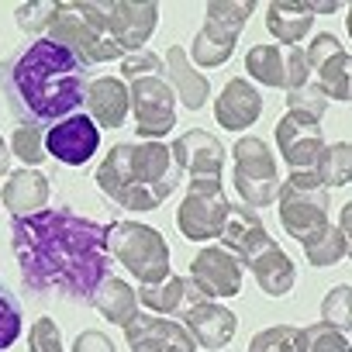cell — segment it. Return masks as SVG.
I'll return each instance as SVG.
<instances>
[{
	"label": "cell",
	"mask_w": 352,
	"mask_h": 352,
	"mask_svg": "<svg viewBox=\"0 0 352 352\" xmlns=\"http://www.w3.org/2000/svg\"><path fill=\"white\" fill-rule=\"evenodd\" d=\"M304 249H307V259H311L314 266H324V263H335V259L345 256V249H349V235H345V232H335V228L324 225L318 235H311V239L304 242Z\"/></svg>",
	"instance_id": "28"
},
{
	"label": "cell",
	"mask_w": 352,
	"mask_h": 352,
	"mask_svg": "<svg viewBox=\"0 0 352 352\" xmlns=\"http://www.w3.org/2000/svg\"><path fill=\"white\" fill-rule=\"evenodd\" d=\"M128 342L135 345V352H194V342L184 335L180 324L159 318H131Z\"/></svg>",
	"instance_id": "14"
},
{
	"label": "cell",
	"mask_w": 352,
	"mask_h": 352,
	"mask_svg": "<svg viewBox=\"0 0 352 352\" xmlns=\"http://www.w3.org/2000/svg\"><path fill=\"white\" fill-rule=\"evenodd\" d=\"M259 107H263L259 94H256L245 80H232V83L225 87V94L218 97L214 114H218V121H221L225 128L239 131V128H245V124H252V121L259 118Z\"/></svg>",
	"instance_id": "17"
},
{
	"label": "cell",
	"mask_w": 352,
	"mask_h": 352,
	"mask_svg": "<svg viewBox=\"0 0 352 352\" xmlns=\"http://www.w3.org/2000/svg\"><path fill=\"white\" fill-rule=\"evenodd\" d=\"M159 69V59L155 56H148V52H142V56H128V63H124V73L128 76H145V73H155Z\"/></svg>",
	"instance_id": "36"
},
{
	"label": "cell",
	"mask_w": 352,
	"mask_h": 352,
	"mask_svg": "<svg viewBox=\"0 0 352 352\" xmlns=\"http://www.w3.org/2000/svg\"><path fill=\"white\" fill-rule=\"evenodd\" d=\"M280 214L300 242L318 235L324 228V184L311 173H294L280 190Z\"/></svg>",
	"instance_id": "4"
},
{
	"label": "cell",
	"mask_w": 352,
	"mask_h": 352,
	"mask_svg": "<svg viewBox=\"0 0 352 352\" xmlns=\"http://www.w3.org/2000/svg\"><path fill=\"white\" fill-rule=\"evenodd\" d=\"M0 173H8V145L0 138Z\"/></svg>",
	"instance_id": "38"
},
{
	"label": "cell",
	"mask_w": 352,
	"mask_h": 352,
	"mask_svg": "<svg viewBox=\"0 0 352 352\" xmlns=\"http://www.w3.org/2000/svg\"><path fill=\"white\" fill-rule=\"evenodd\" d=\"M107 228L83 221L69 211L25 214L14 221V249L21 270L38 287H63L69 294H94L107 256H104Z\"/></svg>",
	"instance_id": "1"
},
{
	"label": "cell",
	"mask_w": 352,
	"mask_h": 352,
	"mask_svg": "<svg viewBox=\"0 0 352 352\" xmlns=\"http://www.w3.org/2000/svg\"><path fill=\"white\" fill-rule=\"evenodd\" d=\"M190 273L197 280V290L208 297H232L239 294V266L225 249H208L190 263Z\"/></svg>",
	"instance_id": "15"
},
{
	"label": "cell",
	"mask_w": 352,
	"mask_h": 352,
	"mask_svg": "<svg viewBox=\"0 0 352 352\" xmlns=\"http://www.w3.org/2000/svg\"><path fill=\"white\" fill-rule=\"evenodd\" d=\"M32 352H63V345H59V331H56L52 321L42 318V321L32 328Z\"/></svg>",
	"instance_id": "35"
},
{
	"label": "cell",
	"mask_w": 352,
	"mask_h": 352,
	"mask_svg": "<svg viewBox=\"0 0 352 352\" xmlns=\"http://www.w3.org/2000/svg\"><path fill=\"white\" fill-rule=\"evenodd\" d=\"M276 138H280V152L290 166H311L321 155V128L307 111H290L276 124Z\"/></svg>",
	"instance_id": "12"
},
{
	"label": "cell",
	"mask_w": 352,
	"mask_h": 352,
	"mask_svg": "<svg viewBox=\"0 0 352 352\" xmlns=\"http://www.w3.org/2000/svg\"><path fill=\"white\" fill-rule=\"evenodd\" d=\"M252 4H208V25L201 32V38L194 42V56L204 66H218L221 59H228V52L235 49V32L242 28V21L249 18Z\"/></svg>",
	"instance_id": "9"
},
{
	"label": "cell",
	"mask_w": 352,
	"mask_h": 352,
	"mask_svg": "<svg viewBox=\"0 0 352 352\" xmlns=\"http://www.w3.org/2000/svg\"><path fill=\"white\" fill-rule=\"evenodd\" d=\"M245 66H249V73H252L256 80H263V83H270V87L287 83V63L280 59V52H276L273 45L252 49V52L245 56Z\"/></svg>",
	"instance_id": "26"
},
{
	"label": "cell",
	"mask_w": 352,
	"mask_h": 352,
	"mask_svg": "<svg viewBox=\"0 0 352 352\" xmlns=\"http://www.w3.org/2000/svg\"><path fill=\"white\" fill-rule=\"evenodd\" d=\"M307 63L318 66L328 94H335L338 100H349V56L342 49H331L328 59H307Z\"/></svg>",
	"instance_id": "27"
},
{
	"label": "cell",
	"mask_w": 352,
	"mask_h": 352,
	"mask_svg": "<svg viewBox=\"0 0 352 352\" xmlns=\"http://www.w3.org/2000/svg\"><path fill=\"white\" fill-rule=\"evenodd\" d=\"M249 352H304V338L297 328H266L263 335H256V342L249 345Z\"/></svg>",
	"instance_id": "29"
},
{
	"label": "cell",
	"mask_w": 352,
	"mask_h": 352,
	"mask_svg": "<svg viewBox=\"0 0 352 352\" xmlns=\"http://www.w3.org/2000/svg\"><path fill=\"white\" fill-rule=\"evenodd\" d=\"M249 266H252L256 280L263 283V290H266V294H273V297L287 294V290H290V283H294V266H290L287 252H283L276 242H270L266 249H259V252L249 259Z\"/></svg>",
	"instance_id": "21"
},
{
	"label": "cell",
	"mask_w": 352,
	"mask_h": 352,
	"mask_svg": "<svg viewBox=\"0 0 352 352\" xmlns=\"http://www.w3.org/2000/svg\"><path fill=\"white\" fill-rule=\"evenodd\" d=\"M300 338H304V352H349L345 331H335L328 321L300 331Z\"/></svg>",
	"instance_id": "31"
},
{
	"label": "cell",
	"mask_w": 352,
	"mask_h": 352,
	"mask_svg": "<svg viewBox=\"0 0 352 352\" xmlns=\"http://www.w3.org/2000/svg\"><path fill=\"white\" fill-rule=\"evenodd\" d=\"M87 107H90V114L104 128H118L124 121V111H128V90H124V83L114 80V76L97 80L90 87V94H87Z\"/></svg>",
	"instance_id": "20"
},
{
	"label": "cell",
	"mask_w": 352,
	"mask_h": 352,
	"mask_svg": "<svg viewBox=\"0 0 352 352\" xmlns=\"http://www.w3.org/2000/svg\"><path fill=\"white\" fill-rule=\"evenodd\" d=\"M14 87L28 111L49 121L69 114L83 100V66L69 49L56 45L52 38H42L18 59Z\"/></svg>",
	"instance_id": "2"
},
{
	"label": "cell",
	"mask_w": 352,
	"mask_h": 352,
	"mask_svg": "<svg viewBox=\"0 0 352 352\" xmlns=\"http://www.w3.org/2000/svg\"><path fill=\"white\" fill-rule=\"evenodd\" d=\"M45 145H49V152L56 159H63L69 166H80V162H87L97 152L100 135H97V124L90 118H66V121H59L49 131Z\"/></svg>",
	"instance_id": "13"
},
{
	"label": "cell",
	"mask_w": 352,
	"mask_h": 352,
	"mask_svg": "<svg viewBox=\"0 0 352 352\" xmlns=\"http://www.w3.org/2000/svg\"><path fill=\"white\" fill-rule=\"evenodd\" d=\"M228 214V201L221 194L218 180H194L184 208H180V228L187 239H211L221 232V221Z\"/></svg>",
	"instance_id": "10"
},
{
	"label": "cell",
	"mask_w": 352,
	"mask_h": 352,
	"mask_svg": "<svg viewBox=\"0 0 352 352\" xmlns=\"http://www.w3.org/2000/svg\"><path fill=\"white\" fill-rule=\"evenodd\" d=\"M56 38V45H63V49H69L76 59H87V63H104V59H114L121 49L104 35V32H97L73 4H63V8H56L52 11V28H49Z\"/></svg>",
	"instance_id": "8"
},
{
	"label": "cell",
	"mask_w": 352,
	"mask_h": 352,
	"mask_svg": "<svg viewBox=\"0 0 352 352\" xmlns=\"http://www.w3.org/2000/svg\"><path fill=\"white\" fill-rule=\"evenodd\" d=\"M100 187L131 211H152L176 187V169L162 145H118L100 173Z\"/></svg>",
	"instance_id": "3"
},
{
	"label": "cell",
	"mask_w": 352,
	"mask_h": 352,
	"mask_svg": "<svg viewBox=\"0 0 352 352\" xmlns=\"http://www.w3.org/2000/svg\"><path fill=\"white\" fill-rule=\"evenodd\" d=\"M94 304L104 311V318L111 321H131L135 311V294L121 283V280H107L104 287L94 290Z\"/></svg>",
	"instance_id": "25"
},
{
	"label": "cell",
	"mask_w": 352,
	"mask_h": 352,
	"mask_svg": "<svg viewBox=\"0 0 352 352\" xmlns=\"http://www.w3.org/2000/svg\"><path fill=\"white\" fill-rule=\"evenodd\" d=\"M135 97V114H138V131L142 135H162L173 128V87L155 80V76H142L131 90Z\"/></svg>",
	"instance_id": "11"
},
{
	"label": "cell",
	"mask_w": 352,
	"mask_h": 352,
	"mask_svg": "<svg viewBox=\"0 0 352 352\" xmlns=\"http://www.w3.org/2000/svg\"><path fill=\"white\" fill-rule=\"evenodd\" d=\"M321 184H349V145H335L321 159Z\"/></svg>",
	"instance_id": "32"
},
{
	"label": "cell",
	"mask_w": 352,
	"mask_h": 352,
	"mask_svg": "<svg viewBox=\"0 0 352 352\" xmlns=\"http://www.w3.org/2000/svg\"><path fill=\"white\" fill-rule=\"evenodd\" d=\"M45 194H49V184L38 173H14L8 180V187H4V204L25 218V211L38 208L45 201Z\"/></svg>",
	"instance_id": "23"
},
{
	"label": "cell",
	"mask_w": 352,
	"mask_h": 352,
	"mask_svg": "<svg viewBox=\"0 0 352 352\" xmlns=\"http://www.w3.org/2000/svg\"><path fill=\"white\" fill-rule=\"evenodd\" d=\"M184 290H187V283H184V280L169 276V280L148 283V287L142 290V300H145L148 307H155V311H173L176 304L184 300Z\"/></svg>",
	"instance_id": "30"
},
{
	"label": "cell",
	"mask_w": 352,
	"mask_h": 352,
	"mask_svg": "<svg viewBox=\"0 0 352 352\" xmlns=\"http://www.w3.org/2000/svg\"><path fill=\"white\" fill-rule=\"evenodd\" d=\"M76 352H114V349H111V342H107L104 335H97V331H83L80 342H76Z\"/></svg>",
	"instance_id": "37"
},
{
	"label": "cell",
	"mask_w": 352,
	"mask_h": 352,
	"mask_svg": "<svg viewBox=\"0 0 352 352\" xmlns=\"http://www.w3.org/2000/svg\"><path fill=\"white\" fill-rule=\"evenodd\" d=\"M11 145H14V152H18L25 162H42V155H45L38 131H35V128H28V124H21V128L11 135Z\"/></svg>",
	"instance_id": "33"
},
{
	"label": "cell",
	"mask_w": 352,
	"mask_h": 352,
	"mask_svg": "<svg viewBox=\"0 0 352 352\" xmlns=\"http://www.w3.org/2000/svg\"><path fill=\"white\" fill-rule=\"evenodd\" d=\"M111 245H114V252L124 259V266H128L135 276H142L145 283L166 280V273H169V252H166L162 239H159L152 228H142V225H114Z\"/></svg>",
	"instance_id": "6"
},
{
	"label": "cell",
	"mask_w": 352,
	"mask_h": 352,
	"mask_svg": "<svg viewBox=\"0 0 352 352\" xmlns=\"http://www.w3.org/2000/svg\"><path fill=\"white\" fill-rule=\"evenodd\" d=\"M221 235H225L228 249H235L245 259H252L259 249L270 245V235L263 232V221L252 218L245 208H228V214L221 221Z\"/></svg>",
	"instance_id": "18"
},
{
	"label": "cell",
	"mask_w": 352,
	"mask_h": 352,
	"mask_svg": "<svg viewBox=\"0 0 352 352\" xmlns=\"http://www.w3.org/2000/svg\"><path fill=\"white\" fill-rule=\"evenodd\" d=\"M18 331H21V318H18L14 304L8 297H0V349H8L18 338Z\"/></svg>",
	"instance_id": "34"
},
{
	"label": "cell",
	"mask_w": 352,
	"mask_h": 352,
	"mask_svg": "<svg viewBox=\"0 0 352 352\" xmlns=\"http://www.w3.org/2000/svg\"><path fill=\"white\" fill-rule=\"evenodd\" d=\"M176 159L194 173V180H218L225 152L208 131H187L176 142Z\"/></svg>",
	"instance_id": "16"
},
{
	"label": "cell",
	"mask_w": 352,
	"mask_h": 352,
	"mask_svg": "<svg viewBox=\"0 0 352 352\" xmlns=\"http://www.w3.org/2000/svg\"><path fill=\"white\" fill-rule=\"evenodd\" d=\"M166 73H169V83H176V90H180V97H184L187 107L197 111V107L208 100V90H211V87H208L204 76L190 73V66H187V59H184V49H169Z\"/></svg>",
	"instance_id": "22"
},
{
	"label": "cell",
	"mask_w": 352,
	"mask_h": 352,
	"mask_svg": "<svg viewBox=\"0 0 352 352\" xmlns=\"http://www.w3.org/2000/svg\"><path fill=\"white\" fill-rule=\"evenodd\" d=\"M235 184L242 190V197L249 204H270L276 201L280 190V176H276V162L270 155V148L259 138H242L235 145Z\"/></svg>",
	"instance_id": "7"
},
{
	"label": "cell",
	"mask_w": 352,
	"mask_h": 352,
	"mask_svg": "<svg viewBox=\"0 0 352 352\" xmlns=\"http://www.w3.org/2000/svg\"><path fill=\"white\" fill-rule=\"evenodd\" d=\"M270 32L280 42H297L311 28V8L307 4H270Z\"/></svg>",
	"instance_id": "24"
},
{
	"label": "cell",
	"mask_w": 352,
	"mask_h": 352,
	"mask_svg": "<svg viewBox=\"0 0 352 352\" xmlns=\"http://www.w3.org/2000/svg\"><path fill=\"white\" fill-rule=\"evenodd\" d=\"M184 314H187L190 328L197 331V342H201V345L221 349V345L232 342V331H235L232 311H225V307H218V304H201V300H197V304H190Z\"/></svg>",
	"instance_id": "19"
},
{
	"label": "cell",
	"mask_w": 352,
	"mask_h": 352,
	"mask_svg": "<svg viewBox=\"0 0 352 352\" xmlns=\"http://www.w3.org/2000/svg\"><path fill=\"white\" fill-rule=\"evenodd\" d=\"M97 32H111V42L142 45L155 25V4H73Z\"/></svg>",
	"instance_id": "5"
}]
</instances>
